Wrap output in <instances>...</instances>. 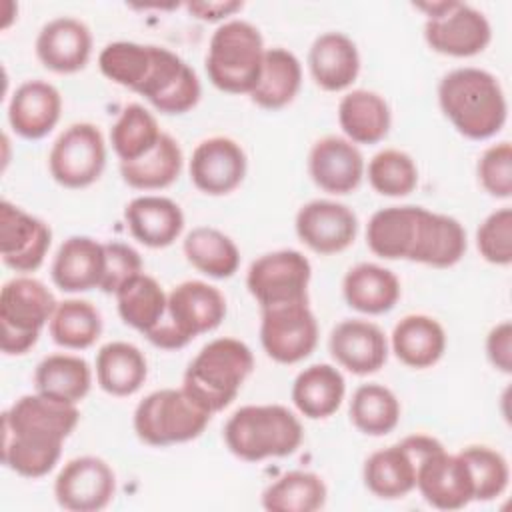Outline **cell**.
<instances>
[{
	"label": "cell",
	"instance_id": "obj_41",
	"mask_svg": "<svg viewBox=\"0 0 512 512\" xmlns=\"http://www.w3.org/2000/svg\"><path fill=\"white\" fill-rule=\"evenodd\" d=\"M352 424L368 436L392 432L400 420V402L394 392L382 384H362L350 400Z\"/></svg>",
	"mask_w": 512,
	"mask_h": 512
},
{
	"label": "cell",
	"instance_id": "obj_21",
	"mask_svg": "<svg viewBox=\"0 0 512 512\" xmlns=\"http://www.w3.org/2000/svg\"><path fill=\"white\" fill-rule=\"evenodd\" d=\"M332 358L352 374L364 376L380 370L388 358V342L384 332L360 318L342 320L334 326L330 340Z\"/></svg>",
	"mask_w": 512,
	"mask_h": 512
},
{
	"label": "cell",
	"instance_id": "obj_3",
	"mask_svg": "<svg viewBox=\"0 0 512 512\" xmlns=\"http://www.w3.org/2000/svg\"><path fill=\"white\" fill-rule=\"evenodd\" d=\"M252 368L254 356L244 342L226 336L216 338L188 364L182 390L198 406L214 414L232 404Z\"/></svg>",
	"mask_w": 512,
	"mask_h": 512
},
{
	"label": "cell",
	"instance_id": "obj_2",
	"mask_svg": "<svg viewBox=\"0 0 512 512\" xmlns=\"http://www.w3.org/2000/svg\"><path fill=\"white\" fill-rule=\"evenodd\" d=\"M438 102L452 126L472 140L498 134L508 106L498 78L480 68H456L438 84Z\"/></svg>",
	"mask_w": 512,
	"mask_h": 512
},
{
	"label": "cell",
	"instance_id": "obj_45",
	"mask_svg": "<svg viewBox=\"0 0 512 512\" xmlns=\"http://www.w3.org/2000/svg\"><path fill=\"white\" fill-rule=\"evenodd\" d=\"M458 454L468 466L474 488V500L488 502L498 498L506 490L510 470L506 458L500 452L488 446H468Z\"/></svg>",
	"mask_w": 512,
	"mask_h": 512
},
{
	"label": "cell",
	"instance_id": "obj_43",
	"mask_svg": "<svg viewBox=\"0 0 512 512\" xmlns=\"http://www.w3.org/2000/svg\"><path fill=\"white\" fill-rule=\"evenodd\" d=\"M152 64V46L136 44V42H110L102 48L98 56L100 72L134 92L144 84L148 70Z\"/></svg>",
	"mask_w": 512,
	"mask_h": 512
},
{
	"label": "cell",
	"instance_id": "obj_33",
	"mask_svg": "<svg viewBox=\"0 0 512 512\" xmlns=\"http://www.w3.org/2000/svg\"><path fill=\"white\" fill-rule=\"evenodd\" d=\"M302 84V66L286 48H268L264 52L258 84L250 92L254 104L266 110L284 108L294 100Z\"/></svg>",
	"mask_w": 512,
	"mask_h": 512
},
{
	"label": "cell",
	"instance_id": "obj_22",
	"mask_svg": "<svg viewBox=\"0 0 512 512\" xmlns=\"http://www.w3.org/2000/svg\"><path fill=\"white\" fill-rule=\"evenodd\" d=\"M308 170L318 188L330 194H348L364 176V158L346 138H320L308 156Z\"/></svg>",
	"mask_w": 512,
	"mask_h": 512
},
{
	"label": "cell",
	"instance_id": "obj_46",
	"mask_svg": "<svg viewBox=\"0 0 512 512\" xmlns=\"http://www.w3.org/2000/svg\"><path fill=\"white\" fill-rule=\"evenodd\" d=\"M476 246L480 256L496 266L512 262V210L500 208L484 218L476 230Z\"/></svg>",
	"mask_w": 512,
	"mask_h": 512
},
{
	"label": "cell",
	"instance_id": "obj_19",
	"mask_svg": "<svg viewBox=\"0 0 512 512\" xmlns=\"http://www.w3.org/2000/svg\"><path fill=\"white\" fill-rule=\"evenodd\" d=\"M358 232L356 214L334 200H312L296 214L298 238L318 254L346 250Z\"/></svg>",
	"mask_w": 512,
	"mask_h": 512
},
{
	"label": "cell",
	"instance_id": "obj_28",
	"mask_svg": "<svg viewBox=\"0 0 512 512\" xmlns=\"http://www.w3.org/2000/svg\"><path fill=\"white\" fill-rule=\"evenodd\" d=\"M392 350L410 368L434 366L446 350L444 328L426 314H408L392 330Z\"/></svg>",
	"mask_w": 512,
	"mask_h": 512
},
{
	"label": "cell",
	"instance_id": "obj_8",
	"mask_svg": "<svg viewBox=\"0 0 512 512\" xmlns=\"http://www.w3.org/2000/svg\"><path fill=\"white\" fill-rule=\"evenodd\" d=\"M210 416L182 388H164L148 394L136 406L134 430L150 446H170L198 438Z\"/></svg>",
	"mask_w": 512,
	"mask_h": 512
},
{
	"label": "cell",
	"instance_id": "obj_26",
	"mask_svg": "<svg viewBox=\"0 0 512 512\" xmlns=\"http://www.w3.org/2000/svg\"><path fill=\"white\" fill-rule=\"evenodd\" d=\"M130 234L148 248L170 246L184 228L180 206L164 196H138L124 208Z\"/></svg>",
	"mask_w": 512,
	"mask_h": 512
},
{
	"label": "cell",
	"instance_id": "obj_12",
	"mask_svg": "<svg viewBox=\"0 0 512 512\" xmlns=\"http://www.w3.org/2000/svg\"><path fill=\"white\" fill-rule=\"evenodd\" d=\"M106 164L102 132L90 122L68 126L52 144L48 168L52 178L66 188H86L96 182Z\"/></svg>",
	"mask_w": 512,
	"mask_h": 512
},
{
	"label": "cell",
	"instance_id": "obj_42",
	"mask_svg": "<svg viewBox=\"0 0 512 512\" xmlns=\"http://www.w3.org/2000/svg\"><path fill=\"white\" fill-rule=\"evenodd\" d=\"M162 132L156 118L140 104H128L110 128V142L120 162H132L156 146Z\"/></svg>",
	"mask_w": 512,
	"mask_h": 512
},
{
	"label": "cell",
	"instance_id": "obj_40",
	"mask_svg": "<svg viewBox=\"0 0 512 512\" xmlns=\"http://www.w3.org/2000/svg\"><path fill=\"white\" fill-rule=\"evenodd\" d=\"M50 336L58 346L84 350L92 346L102 332L100 312L86 300L70 298L58 302L50 322Z\"/></svg>",
	"mask_w": 512,
	"mask_h": 512
},
{
	"label": "cell",
	"instance_id": "obj_30",
	"mask_svg": "<svg viewBox=\"0 0 512 512\" xmlns=\"http://www.w3.org/2000/svg\"><path fill=\"white\" fill-rule=\"evenodd\" d=\"M346 384L338 368L312 364L304 368L292 384V402L310 420L332 416L344 400Z\"/></svg>",
	"mask_w": 512,
	"mask_h": 512
},
{
	"label": "cell",
	"instance_id": "obj_47",
	"mask_svg": "<svg viewBox=\"0 0 512 512\" xmlns=\"http://www.w3.org/2000/svg\"><path fill=\"white\" fill-rule=\"evenodd\" d=\"M478 178L484 190L496 198L512 194V146L500 142L484 150L478 160Z\"/></svg>",
	"mask_w": 512,
	"mask_h": 512
},
{
	"label": "cell",
	"instance_id": "obj_16",
	"mask_svg": "<svg viewBox=\"0 0 512 512\" xmlns=\"http://www.w3.org/2000/svg\"><path fill=\"white\" fill-rule=\"evenodd\" d=\"M48 224L2 200L0 204V256L16 272H34L42 266L50 248Z\"/></svg>",
	"mask_w": 512,
	"mask_h": 512
},
{
	"label": "cell",
	"instance_id": "obj_36",
	"mask_svg": "<svg viewBox=\"0 0 512 512\" xmlns=\"http://www.w3.org/2000/svg\"><path fill=\"white\" fill-rule=\"evenodd\" d=\"M116 302L124 324L146 334L162 320L168 296L152 276L140 272L116 290Z\"/></svg>",
	"mask_w": 512,
	"mask_h": 512
},
{
	"label": "cell",
	"instance_id": "obj_5",
	"mask_svg": "<svg viewBox=\"0 0 512 512\" xmlns=\"http://www.w3.org/2000/svg\"><path fill=\"white\" fill-rule=\"evenodd\" d=\"M264 42L258 28L246 20H228L210 38L206 72L210 82L228 94H250L258 84Z\"/></svg>",
	"mask_w": 512,
	"mask_h": 512
},
{
	"label": "cell",
	"instance_id": "obj_9",
	"mask_svg": "<svg viewBox=\"0 0 512 512\" xmlns=\"http://www.w3.org/2000/svg\"><path fill=\"white\" fill-rule=\"evenodd\" d=\"M414 6L428 16L424 24V38L434 52L468 58L480 54L490 44V22L470 4L440 0L418 2Z\"/></svg>",
	"mask_w": 512,
	"mask_h": 512
},
{
	"label": "cell",
	"instance_id": "obj_1",
	"mask_svg": "<svg viewBox=\"0 0 512 512\" xmlns=\"http://www.w3.org/2000/svg\"><path fill=\"white\" fill-rule=\"evenodd\" d=\"M80 420L76 404L42 394L18 398L2 414V462L24 478L48 474L62 454V442Z\"/></svg>",
	"mask_w": 512,
	"mask_h": 512
},
{
	"label": "cell",
	"instance_id": "obj_14",
	"mask_svg": "<svg viewBox=\"0 0 512 512\" xmlns=\"http://www.w3.org/2000/svg\"><path fill=\"white\" fill-rule=\"evenodd\" d=\"M196 72L174 52L152 46V64L138 94L162 114H184L200 100Z\"/></svg>",
	"mask_w": 512,
	"mask_h": 512
},
{
	"label": "cell",
	"instance_id": "obj_29",
	"mask_svg": "<svg viewBox=\"0 0 512 512\" xmlns=\"http://www.w3.org/2000/svg\"><path fill=\"white\" fill-rule=\"evenodd\" d=\"M342 292L350 308L364 314H384L396 306L400 282L388 268L362 262L346 272Z\"/></svg>",
	"mask_w": 512,
	"mask_h": 512
},
{
	"label": "cell",
	"instance_id": "obj_15",
	"mask_svg": "<svg viewBox=\"0 0 512 512\" xmlns=\"http://www.w3.org/2000/svg\"><path fill=\"white\" fill-rule=\"evenodd\" d=\"M116 490L112 468L96 456L72 458L54 482L56 502L72 512H96L108 506Z\"/></svg>",
	"mask_w": 512,
	"mask_h": 512
},
{
	"label": "cell",
	"instance_id": "obj_6",
	"mask_svg": "<svg viewBox=\"0 0 512 512\" xmlns=\"http://www.w3.org/2000/svg\"><path fill=\"white\" fill-rule=\"evenodd\" d=\"M226 316L222 292L202 280H186L172 288L162 320L144 336L158 348L176 350L198 334L220 326Z\"/></svg>",
	"mask_w": 512,
	"mask_h": 512
},
{
	"label": "cell",
	"instance_id": "obj_10",
	"mask_svg": "<svg viewBox=\"0 0 512 512\" xmlns=\"http://www.w3.org/2000/svg\"><path fill=\"white\" fill-rule=\"evenodd\" d=\"M310 262L298 250H276L256 258L246 276L248 292L264 308L308 302Z\"/></svg>",
	"mask_w": 512,
	"mask_h": 512
},
{
	"label": "cell",
	"instance_id": "obj_31",
	"mask_svg": "<svg viewBox=\"0 0 512 512\" xmlns=\"http://www.w3.org/2000/svg\"><path fill=\"white\" fill-rule=\"evenodd\" d=\"M338 122L352 144H376L390 130V108L372 90H352L338 104Z\"/></svg>",
	"mask_w": 512,
	"mask_h": 512
},
{
	"label": "cell",
	"instance_id": "obj_37",
	"mask_svg": "<svg viewBox=\"0 0 512 512\" xmlns=\"http://www.w3.org/2000/svg\"><path fill=\"white\" fill-rule=\"evenodd\" d=\"M182 250L186 260L210 278H230L240 264L236 244L224 232L210 226L190 230L184 238Z\"/></svg>",
	"mask_w": 512,
	"mask_h": 512
},
{
	"label": "cell",
	"instance_id": "obj_35",
	"mask_svg": "<svg viewBox=\"0 0 512 512\" xmlns=\"http://www.w3.org/2000/svg\"><path fill=\"white\" fill-rule=\"evenodd\" d=\"M182 170V150L178 142L164 134L152 150L132 162H120L124 182L138 190H158L170 186Z\"/></svg>",
	"mask_w": 512,
	"mask_h": 512
},
{
	"label": "cell",
	"instance_id": "obj_13",
	"mask_svg": "<svg viewBox=\"0 0 512 512\" xmlns=\"http://www.w3.org/2000/svg\"><path fill=\"white\" fill-rule=\"evenodd\" d=\"M260 342L266 354L280 364H296L308 358L318 342V324L308 302L264 308Z\"/></svg>",
	"mask_w": 512,
	"mask_h": 512
},
{
	"label": "cell",
	"instance_id": "obj_50",
	"mask_svg": "<svg viewBox=\"0 0 512 512\" xmlns=\"http://www.w3.org/2000/svg\"><path fill=\"white\" fill-rule=\"evenodd\" d=\"M186 8L200 20H220L226 16H232L236 10L242 8V2L236 0H218V2H190Z\"/></svg>",
	"mask_w": 512,
	"mask_h": 512
},
{
	"label": "cell",
	"instance_id": "obj_11",
	"mask_svg": "<svg viewBox=\"0 0 512 512\" xmlns=\"http://www.w3.org/2000/svg\"><path fill=\"white\" fill-rule=\"evenodd\" d=\"M442 444L424 434L406 436L402 442L374 452L364 462V484L378 498H402L416 488V470L424 456Z\"/></svg>",
	"mask_w": 512,
	"mask_h": 512
},
{
	"label": "cell",
	"instance_id": "obj_32",
	"mask_svg": "<svg viewBox=\"0 0 512 512\" xmlns=\"http://www.w3.org/2000/svg\"><path fill=\"white\" fill-rule=\"evenodd\" d=\"M36 392L58 402L78 404L92 386V372L84 358L72 354H50L34 372Z\"/></svg>",
	"mask_w": 512,
	"mask_h": 512
},
{
	"label": "cell",
	"instance_id": "obj_44",
	"mask_svg": "<svg viewBox=\"0 0 512 512\" xmlns=\"http://www.w3.org/2000/svg\"><path fill=\"white\" fill-rule=\"evenodd\" d=\"M368 182L382 196H408L418 184V168L406 152L382 150L368 162Z\"/></svg>",
	"mask_w": 512,
	"mask_h": 512
},
{
	"label": "cell",
	"instance_id": "obj_39",
	"mask_svg": "<svg viewBox=\"0 0 512 512\" xmlns=\"http://www.w3.org/2000/svg\"><path fill=\"white\" fill-rule=\"evenodd\" d=\"M324 480L306 470H292L272 482L262 494V506L270 512H314L326 502Z\"/></svg>",
	"mask_w": 512,
	"mask_h": 512
},
{
	"label": "cell",
	"instance_id": "obj_4",
	"mask_svg": "<svg viewBox=\"0 0 512 512\" xmlns=\"http://www.w3.org/2000/svg\"><path fill=\"white\" fill-rule=\"evenodd\" d=\"M302 434L300 420L280 404L244 406L224 426L226 446L246 462L288 456L298 450Z\"/></svg>",
	"mask_w": 512,
	"mask_h": 512
},
{
	"label": "cell",
	"instance_id": "obj_20",
	"mask_svg": "<svg viewBox=\"0 0 512 512\" xmlns=\"http://www.w3.org/2000/svg\"><path fill=\"white\" fill-rule=\"evenodd\" d=\"M426 212L422 206H388L374 212L366 228L368 248L386 260L414 262Z\"/></svg>",
	"mask_w": 512,
	"mask_h": 512
},
{
	"label": "cell",
	"instance_id": "obj_48",
	"mask_svg": "<svg viewBox=\"0 0 512 512\" xmlns=\"http://www.w3.org/2000/svg\"><path fill=\"white\" fill-rule=\"evenodd\" d=\"M104 254H106V268H104V278H102L100 290L106 294H116V290L126 280H130L132 276L142 272V258L128 244L106 242Z\"/></svg>",
	"mask_w": 512,
	"mask_h": 512
},
{
	"label": "cell",
	"instance_id": "obj_7",
	"mask_svg": "<svg viewBox=\"0 0 512 512\" xmlns=\"http://www.w3.org/2000/svg\"><path fill=\"white\" fill-rule=\"evenodd\" d=\"M58 302L52 292L36 278L18 276L0 290V346L8 356L28 352L50 322Z\"/></svg>",
	"mask_w": 512,
	"mask_h": 512
},
{
	"label": "cell",
	"instance_id": "obj_23",
	"mask_svg": "<svg viewBox=\"0 0 512 512\" xmlns=\"http://www.w3.org/2000/svg\"><path fill=\"white\" fill-rule=\"evenodd\" d=\"M92 52V34L76 18L60 16L42 26L36 38V56L52 72L72 74L86 66Z\"/></svg>",
	"mask_w": 512,
	"mask_h": 512
},
{
	"label": "cell",
	"instance_id": "obj_27",
	"mask_svg": "<svg viewBox=\"0 0 512 512\" xmlns=\"http://www.w3.org/2000/svg\"><path fill=\"white\" fill-rule=\"evenodd\" d=\"M308 64L314 82L328 92L348 88L360 70L356 44L342 32L320 34L308 54Z\"/></svg>",
	"mask_w": 512,
	"mask_h": 512
},
{
	"label": "cell",
	"instance_id": "obj_34",
	"mask_svg": "<svg viewBox=\"0 0 512 512\" xmlns=\"http://www.w3.org/2000/svg\"><path fill=\"white\" fill-rule=\"evenodd\" d=\"M146 358L128 342H108L96 354V380L112 396H130L146 380Z\"/></svg>",
	"mask_w": 512,
	"mask_h": 512
},
{
	"label": "cell",
	"instance_id": "obj_38",
	"mask_svg": "<svg viewBox=\"0 0 512 512\" xmlns=\"http://www.w3.org/2000/svg\"><path fill=\"white\" fill-rule=\"evenodd\" d=\"M466 252V232L462 224L446 214L426 212L422 236L414 262L434 268L454 266Z\"/></svg>",
	"mask_w": 512,
	"mask_h": 512
},
{
	"label": "cell",
	"instance_id": "obj_49",
	"mask_svg": "<svg viewBox=\"0 0 512 512\" xmlns=\"http://www.w3.org/2000/svg\"><path fill=\"white\" fill-rule=\"evenodd\" d=\"M486 354L494 368L504 374L512 372V324L504 320L496 324L486 338Z\"/></svg>",
	"mask_w": 512,
	"mask_h": 512
},
{
	"label": "cell",
	"instance_id": "obj_24",
	"mask_svg": "<svg viewBox=\"0 0 512 512\" xmlns=\"http://www.w3.org/2000/svg\"><path fill=\"white\" fill-rule=\"evenodd\" d=\"M60 112V92L44 80H28L10 98L8 122L18 136L38 140L58 124Z\"/></svg>",
	"mask_w": 512,
	"mask_h": 512
},
{
	"label": "cell",
	"instance_id": "obj_25",
	"mask_svg": "<svg viewBox=\"0 0 512 512\" xmlns=\"http://www.w3.org/2000/svg\"><path fill=\"white\" fill-rule=\"evenodd\" d=\"M106 268L104 244L88 236H70L52 262V280L64 292L100 288Z\"/></svg>",
	"mask_w": 512,
	"mask_h": 512
},
{
	"label": "cell",
	"instance_id": "obj_17",
	"mask_svg": "<svg viewBox=\"0 0 512 512\" xmlns=\"http://www.w3.org/2000/svg\"><path fill=\"white\" fill-rule=\"evenodd\" d=\"M416 488L430 506L440 510H458L474 500L466 462L460 454H448L444 446L420 460Z\"/></svg>",
	"mask_w": 512,
	"mask_h": 512
},
{
	"label": "cell",
	"instance_id": "obj_18",
	"mask_svg": "<svg viewBox=\"0 0 512 512\" xmlns=\"http://www.w3.org/2000/svg\"><path fill=\"white\" fill-rule=\"evenodd\" d=\"M192 184L210 196H222L240 186L246 176V154L238 142L226 136L202 140L190 158Z\"/></svg>",
	"mask_w": 512,
	"mask_h": 512
}]
</instances>
